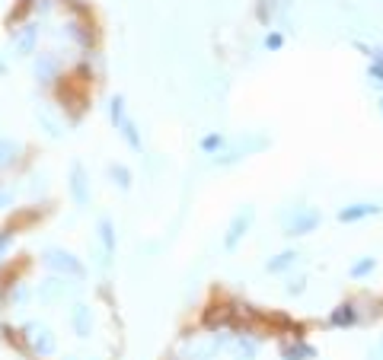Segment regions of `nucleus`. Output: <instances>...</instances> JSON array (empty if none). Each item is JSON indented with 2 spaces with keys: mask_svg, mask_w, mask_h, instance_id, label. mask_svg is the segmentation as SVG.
<instances>
[{
  "mask_svg": "<svg viewBox=\"0 0 383 360\" xmlns=\"http://www.w3.org/2000/svg\"><path fill=\"white\" fill-rule=\"evenodd\" d=\"M58 70H61V64H58L55 55H38L36 57V77L42 80V83H55Z\"/></svg>",
  "mask_w": 383,
  "mask_h": 360,
  "instance_id": "f8f14e48",
  "label": "nucleus"
},
{
  "mask_svg": "<svg viewBox=\"0 0 383 360\" xmlns=\"http://www.w3.org/2000/svg\"><path fill=\"white\" fill-rule=\"evenodd\" d=\"M71 329H74L77 338H90V332H93V313H90V306L77 303L71 309Z\"/></svg>",
  "mask_w": 383,
  "mask_h": 360,
  "instance_id": "1a4fd4ad",
  "label": "nucleus"
},
{
  "mask_svg": "<svg viewBox=\"0 0 383 360\" xmlns=\"http://www.w3.org/2000/svg\"><path fill=\"white\" fill-rule=\"evenodd\" d=\"M96 236H99L106 265H109V261H112V255H115V223L109 220V217H99V223H96Z\"/></svg>",
  "mask_w": 383,
  "mask_h": 360,
  "instance_id": "9d476101",
  "label": "nucleus"
},
{
  "mask_svg": "<svg viewBox=\"0 0 383 360\" xmlns=\"http://www.w3.org/2000/svg\"><path fill=\"white\" fill-rule=\"evenodd\" d=\"M13 236H16V230H13V227H3V230H0V261L7 259V249L13 246Z\"/></svg>",
  "mask_w": 383,
  "mask_h": 360,
  "instance_id": "aec40b11",
  "label": "nucleus"
},
{
  "mask_svg": "<svg viewBox=\"0 0 383 360\" xmlns=\"http://www.w3.org/2000/svg\"><path fill=\"white\" fill-rule=\"evenodd\" d=\"M61 290H64V281H48V287L42 290V300H55Z\"/></svg>",
  "mask_w": 383,
  "mask_h": 360,
  "instance_id": "412c9836",
  "label": "nucleus"
},
{
  "mask_svg": "<svg viewBox=\"0 0 383 360\" xmlns=\"http://www.w3.org/2000/svg\"><path fill=\"white\" fill-rule=\"evenodd\" d=\"M323 220V214L317 207H294L291 217H284V236H307L313 233Z\"/></svg>",
  "mask_w": 383,
  "mask_h": 360,
  "instance_id": "7ed1b4c3",
  "label": "nucleus"
},
{
  "mask_svg": "<svg viewBox=\"0 0 383 360\" xmlns=\"http://www.w3.org/2000/svg\"><path fill=\"white\" fill-rule=\"evenodd\" d=\"M374 268H377V259H374V255H365L361 261H355V265H351V271H348V274H351V277H367Z\"/></svg>",
  "mask_w": 383,
  "mask_h": 360,
  "instance_id": "6ab92c4d",
  "label": "nucleus"
},
{
  "mask_svg": "<svg viewBox=\"0 0 383 360\" xmlns=\"http://www.w3.org/2000/svg\"><path fill=\"white\" fill-rule=\"evenodd\" d=\"M367 77H371V80H377V83L383 86V64H380V61H371V67H367Z\"/></svg>",
  "mask_w": 383,
  "mask_h": 360,
  "instance_id": "b1692460",
  "label": "nucleus"
},
{
  "mask_svg": "<svg viewBox=\"0 0 383 360\" xmlns=\"http://www.w3.org/2000/svg\"><path fill=\"white\" fill-rule=\"evenodd\" d=\"M256 220V207L253 204H243L240 211L230 217V223H227V233H224V249L227 252H234L240 242H243V236L249 233V227H253Z\"/></svg>",
  "mask_w": 383,
  "mask_h": 360,
  "instance_id": "f03ea898",
  "label": "nucleus"
},
{
  "mask_svg": "<svg viewBox=\"0 0 383 360\" xmlns=\"http://www.w3.org/2000/svg\"><path fill=\"white\" fill-rule=\"evenodd\" d=\"M281 360H317V348L304 338H294L291 344H281Z\"/></svg>",
  "mask_w": 383,
  "mask_h": 360,
  "instance_id": "9b49d317",
  "label": "nucleus"
},
{
  "mask_svg": "<svg viewBox=\"0 0 383 360\" xmlns=\"http://www.w3.org/2000/svg\"><path fill=\"white\" fill-rule=\"evenodd\" d=\"M224 144H227L224 134L211 131V134H205V138H201V144H198V147L205 150V153H221V150H224Z\"/></svg>",
  "mask_w": 383,
  "mask_h": 360,
  "instance_id": "a211bd4d",
  "label": "nucleus"
},
{
  "mask_svg": "<svg viewBox=\"0 0 383 360\" xmlns=\"http://www.w3.org/2000/svg\"><path fill=\"white\" fill-rule=\"evenodd\" d=\"M42 265L51 271H58L61 277H86V268H84V261L77 259L74 252H67V249H58V246H51V249L42 252Z\"/></svg>",
  "mask_w": 383,
  "mask_h": 360,
  "instance_id": "f257e3e1",
  "label": "nucleus"
},
{
  "mask_svg": "<svg viewBox=\"0 0 383 360\" xmlns=\"http://www.w3.org/2000/svg\"><path fill=\"white\" fill-rule=\"evenodd\" d=\"M109 176H112V182L119 185L122 192H128L131 182H134V179H131V169L122 166V163H112V166H109Z\"/></svg>",
  "mask_w": 383,
  "mask_h": 360,
  "instance_id": "f3484780",
  "label": "nucleus"
},
{
  "mask_svg": "<svg viewBox=\"0 0 383 360\" xmlns=\"http://www.w3.org/2000/svg\"><path fill=\"white\" fill-rule=\"evenodd\" d=\"M36 42H38V29L29 23V26L16 29V36H10V51L16 57H26L36 51Z\"/></svg>",
  "mask_w": 383,
  "mask_h": 360,
  "instance_id": "0eeeda50",
  "label": "nucleus"
},
{
  "mask_svg": "<svg viewBox=\"0 0 383 360\" xmlns=\"http://www.w3.org/2000/svg\"><path fill=\"white\" fill-rule=\"evenodd\" d=\"M281 45H284V36H281V32H269V36H265V48H269V51H278Z\"/></svg>",
  "mask_w": 383,
  "mask_h": 360,
  "instance_id": "4be33fe9",
  "label": "nucleus"
},
{
  "mask_svg": "<svg viewBox=\"0 0 383 360\" xmlns=\"http://www.w3.org/2000/svg\"><path fill=\"white\" fill-rule=\"evenodd\" d=\"M71 198H74L77 207H86L90 204V179H86L84 163H71Z\"/></svg>",
  "mask_w": 383,
  "mask_h": 360,
  "instance_id": "39448f33",
  "label": "nucleus"
},
{
  "mask_svg": "<svg viewBox=\"0 0 383 360\" xmlns=\"http://www.w3.org/2000/svg\"><path fill=\"white\" fill-rule=\"evenodd\" d=\"M0 74H7V64H3V61H0Z\"/></svg>",
  "mask_w": 383,
  "mask_h": 360,
  "instance_id": "a878e982",
  "label": "nucleus"
},
{
  "mask_svg": "<svg viewBox=\"0 0 383 360\" xmlns=\"http://www.w3.org/2000/svg\"><path fill=\"white\" fill-rule=\"evenodd\" d=\"M19 144L13 138H0V169H10L19 159Z\"/></svg>",
  "mask_w": 383,
  "mask_h": 360,
  "instance_id": "2eb2a0df",
  "label": "nucleus"
},
{
  "mask_svg": "<svg viewBox=\"0 0 383 360\" xmlns=\"http://www.w3.org/2000/svg\"><path fill=\"white\" fill-rule=\"evenodd\" d=\"M380 354H383V342H380Z\"/></svg>",
  "mask_w": 383,
  "mask_h": 360,
  "instance_id": "bb28decb",
  "label": "nucleus"
},
{
  "mask_svg": "<svg viewBox=\"0 0 383 360\" xmlns=\"http://www.w3.org/2000/svg\"><path fill=\"white\" fill-rule=\"evenodd\" d=\"M361 322V313H358L355 303H338L332 313H329V325L332 329H351V325Z\"/></svg>",
  "mask_w": 383,
  "mask_h": 360,
  "instance_id": "6e6552de",
  "label": "nucleus"
},
{
  "mask_svg": "<svg viewBox=\"0 0 383 360\" xmlns=\"http://www.w3.org/2000/svg\"><path fill=\"white\" fill-rule=\"evenodd\" d=\"M234 351L240 360H256V354H259V342L256 338H249V335H240L234 342Z\"/></svg>",
  "mask_w": 383,
  "mask_h": 360,
  "instance_id": "dca6fc26",
  "label": "nucleus"
},
{
  "mask_svg": "<svg viewBox=\"0 0 383 360\" xmlns=\"http://www.w3.org/2000/svg\"><path fill=\"white\" fill-rule=\"evenodd\" d=\"M26 338H29V344H32V351L38 354V357H51L55 354V348H58V342H55V335H51V329H45V325H36V322H29L26 329Z\"/></svg>",
  "mask_w": 383,
  "mask_h": 360,
  "instance_id": "20e7f679",
  "label": "nucleus"
},
{
  "mask_svg": "<svg viewBox=\"0 0 383 360\" xmlns=\"http://www.w3.org/2000/svg\"><path fill=\"white\" fill-rule=\"evenodd\" d=\"M380 109H383V99H380Z\"/></svg>",
  "mask_w": 383,
  "mask_h": 360,
  "instance_id": "cd10ccee",
  "label": "nucleus"
},
{
  "mask_svg": "<svg viewBox=\"0 0 383 360\" xmlns=\"http://www.w3.org/2000/svg\"><path fill=\"white\" fill-rule=\"evenodd\" d=\"M297 259H300V255L294 249H284V252H278L275 259L265 261V271H269V274H281V271L294 268V261H297Z\"/></svg>",
  "mask_w": 383,
  "mask_h": 360,
  "instance_id": "ddd939ff",
  "label": "nucleus"
},
{
  "mask_svg": "<svg viewBox=\"0 0 383 360\" xmlns=\"http://www.w3.org/2000/svg\"><path fill=\"white\" fill-rule=\"evenodd\" d=\"M380 211H383L380 204L358 201V204H348V207H338L336 220L338 223H361V220H367V217H374V214H380Z\"/></svg>",
  "mask_w": 383,
  "mask_h": 360,
  "instance_id": "423d86ee",
  "label": "nucleus"
},
{
  "mask_svg": "<svg viewBox=\"0 0 383 360\" xmlns=\"http://www.w3.org/2000/svg\"><path fill=\"white\" fill-rule=\"evenodd\" d=\"M284 290H288V296H300V294H304V277H297V281H291V284L284 287Z\"/></svg>",
  "mask_w": 383,
  "mask_h": 360,
  "instance_id": "393cba45",
  "label": "nucleus"
},
{
  "mask_svg": "<svg viewBox=\"0 0 383 360\" xmlns=\"http://www.w3.org/2000/svg\"><path fill=\"white\" fill-rule=\"evenodd\" d=\"M7 207H13V188L0 185V211H7Z\"/></svg>",
  "mask_w": 383,
  "mask_h": 360,
  "instance_id": "5701e85b",
  "label": "nucleus"
},
{
  "mask_svg": "<svg viewBox=\"0 0 383 360\" xmlns=\"http://www.w3.org/2000/svg\"><path fill=\"white\" fill-rule=\"evenodd\" d=\"M115 131L122 134V140H125V144H128L131 150H134V153H140V150H144V144H140V131H138V125H134V121H131V118H125V121H122V125H119V128H115Z\"/></svg>",
  "mask_w": 383,
  "mask_h": 360,
  "instance_id": "4468645a",
  "label": "nucleus"
}]
</instances>
